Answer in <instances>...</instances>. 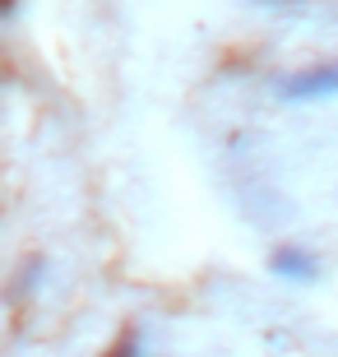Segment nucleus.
<instances>
[{"instance_id":"f257e3e1","label":"nucleus","mask_w":338,"mask_h":357,"mask_svg":"<svg viewBox=\"0 0 338 357\" xmlns=\"http://www.w3.org/2000/svg\"><path fill=\"white\" fill-rule=\"evenodd\" d=\"M278 98L283 102H329V98H338V61H320V66H306L297 75H283Z\"/></svg>"},{"instance_id":"f03ea898","label":"nucleus","mask_w":338,"mask_h":357,"mask_svg":"<svg viewBox=\"0 0 338 357\" xmlns=\"http://www.w3.org/2000/svg\"><path fill=\"white\" fill-rule=\"evenodd\" d=\"M269 274L283 278V283L311 288L315 278H320V255H315L311 246H301V241H283V246L269 251Z\"/></svg>"},{"instance_id":"7ed1b4c3","label":"nucleus","mask_w":338,"mask_h":357,"mask_svg":"<svg viewBox=\"0 0 338 357\" xmlns=\"http://www.w3.org/2000/svg\"><path fill=\"white\" fill-rule=\"evenodd\" d=\"M107 357H139V339H135V334L125 330V334H121V339H116V348H112V353H107Z\"/></svg>"}]
</instances>
